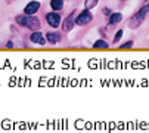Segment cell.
<instances>
[{"mask_svg": "<svg viewBox=\"0 0 149 133\" xmlns=\"http://www.w3.org/2000/svg\"><path fill=\"white\" fill-rule=\"evenodd\" d=\"M16 21V24L21 25V27H24V28H28L31 31H36V30H40V21L36 15H18L15 18Z\"/></svg>", "mask_w": 149, "mask_h": 133, "instance_id": "1", "label": "cell"}, {"mask_svg": "<svg viewBox=\"0 0 149 133\" xmlns=\"http://www.w3.org/2000/svg\"><path fill=\"white\" fill-rule=\"evenodd\" d=\"M148 12H149V2H146V5L142 6V8L132 16V19H130V22H129V27H130V28H137L142 22H143V19H145V16H146Z\"/></svg>", "mask_w": 149, "mask_h": 133, "instance_id": "2", "label": "cell"}, {"mask_svg": "<svg viewBox=\"0 0 149 133\" xmlns=\"http://www.w3.org/2000/svg\"><path fill=\"white\" fill-rule=\"evenodd\" d=\"M92 21H93V13H92V10H90V9H86V8H84V9H83V12H80V13H78V16L75 18L77 25H80V27H84V25L90 24Z\"/></svg>", "mask_w": 149, "mask_h": 133, "instance_id": "3", "label": "cell"}, {"mask_svg": "<svg viewBox=\"0 0 149 133\" xmlns=\"http://www.w3.org/2000/svg\"><path fill=\"white\" fill-rule=\"evenodd\" d=\"M46 21H47V25L52 27V28H58L59 25H62V16L56 10L47 12L46 13Z\"/></svg>", "mask_w": 149, "mask_h": 133, "instance_id": "4", "label": "cell"}, {"mask_svg": "<svg viewBox=\"0 0 149 133\" xmlns=\"http://www.w3.org/2000/svg\"><path fill=\"white\" fill-rule=\"evenodd\" d=\"M30 41H31L33 44L45 46V44L47 43V40H46V34H43L40 30H36V31H33V33H31V36H30Z\"/></svg>", "mask_w": 149, "mask_h": 133, "instance_id": "5", "label": "cell"}, {"mask_svg": "<svg viewBox=\"0 0 149 133\" xmlns=\"http://www.w3.org/2000/svg\"><path fill=\"white\" fill-rule=\"evenodd\" d=\"M40 8H41V3L40 2H37V0H31V2H28L25 5L24 13H27V15H36L40 10Z\"/></svg>", "mask_w": 149, "mask_h": 133, "instance_id": "6", "label": "cell"}, {"mask_svg": "<svg viewBox=\"0 0 149 133\" xmlns=\"http://www.w3.org/2000/svg\"><path fill=\"white\" fill-rule=\"evenodd\" d=\"M77 25V22H75V18H74V12L71 13V15H68L67 18H65V21H62V30L63 31H71L74 27Z\"/></svg>", "mask_w": 149, "mask_h": 133, "instance_id": "7", "label": "cell"}, {"mask_svg": "<svg viewBox=\"0 0 149 133\" xmlns=\"http://www.w3.org/2000/svg\"><path fill=\"white\" fill-rule=\"evenodd\" d=\"M46 40L50 44H56V43L61 41V34L56 33V31H49V33H46Z\"/></svg>", "mask_w": 149, "mask_h": 133, "instance_id": "8", "label": "cell"}, {"mask_svg": "<svg viewBox=\"0 0 149 133\" xmlns=\"http://www.w3.org/2000/svg\"><path fill=\"white\" fill-rule=\"evenodd\" d=\"M121 21H123V13H120V12L111 13V15H109V19H108L109 25H117V24H120Z\"/></svg>", "mask_w": 149, "mask_h": 133, "instance_id": "9", "label": "cell"}, {"mask_svg": "<svg viewBox=\"0 0 149 133\" xmlns=\"http://www.w3.org/2000/svg\"><path fill=\"white\" fill-rule=\"evenodd\" d=\"M65 6V0H50V9L52 10H56V12H61Z\"/></svg>", "mask_w": 149, "mask_h": 133, "instance_id": "10", "label": "cell"}, {"mask_svg": "<svg viewBox=\"0 0 149 133\" xmlns=\"http://www.w3.org/2000/svg\"><path fill=\"white\" fill-rule=\"evenodd\" d=\"M93 48H95V49H108L109 44H108V41H106V40L99 38V40H96V41L93 43Z\"/></svg>", "mask_w": 149, "mask_h": 133, "instance_id": "11", "label": "cell"}, {"mask_svg": "<svg viewBox=\"0 0 149 133\" xmlns=\"http://www.w3.org/2000/svg\"><path fill=\"white\" fill-rule=\"evenodd\" d=\"M97 3H99V0H84V8L92 10L97 6Z\"/></svg>", "mask_w": 149, "mask_h": 133, "instance_id": "12", "label": "cell"}, {"mask_svg": "<svg viewBox=\"0 0 149 133\" xmlns=\"http://www.w3.org/2000/svg\"><path fill=\"white\" fill-rule=\"evenodd\" d=\"M133 40H129V41H125L124 44H121L120 46V49H130V48H133Z\"/></svg>", "mask_w": 149, "mask_h": 133, "instance_id": "13", "label": "cell"}, {"mask_svg": "<svg viewBox=\"0 0 149 133\" xmlns=\"http://www.w3.org/2000/svg\"><path fill=\"white\" fill-rule=\"evenodd\" d=\"M123 33H124V31H123V30H120V31L115 34V37H114V43H118V41L121 40V37H123Z\"/></svg>", "mask_w": 149, "mask_h": 133, "instance_id": "14", "label": "cell"}, {"mask_svg": "<svg viewBox=\"0 0 149 133\" xmlns=\"http://www.w3.org/2000/svg\"><path fill=\"white\" fill-rule=\"evenodd\" d=\"M102 13H103V15H111L112 12H111L109 8H103V9H102Z\"/></svg>", "mask_w": 149, "mask_h": 133, "instance_id": "15", "label": "cell"}, {"mask_svg": "<svg viewBox=\"0 0 149 133\" xmlns=\"http://www.w3.org/2000/svg\"><path fill=\"white\" fill-rule=\"evenodd\" d=\"M8 48H13V41H8Z\"/></svg>", "mask_w": 149, "mask_h": 133, "instance_id": "16", "label": "cell"}]
</instances>
